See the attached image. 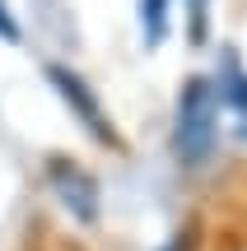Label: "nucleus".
Masks as SVG:
<instances>
[{
  "label": "nucleus",
  "instance_id": "7ed1b4c3",
  "mask_svg": "<svg viewBox=\"0 0 247 251\" xmlns=\"http://www.w3.org/2000/svg\"><path fill=\"white\" fill-rule=\"evenodd\" d=\"M47 79L56 84V93H61V102L75 112V117L84 121V130L93 135V140H103V144H117V135H112V126L108 117H103V107H98V98L89 93V84L80 79L75 70H65V65H47Z\"/></svg>",
  "mask_w": 247,
  "mask_h": 251
},
{
  "label": "nucleus",
  "instance_id": "39448f33",
  "mask_svg": "<svg viewBox=\"0 0 247 251\" xmlns=\"http://www.w3.org/2000/svg\"><path fill=\"white\" fill-rule=\"evenodd\" d=\"M220 89H224L220 98H229V102H238V107H247V75H243L233 61H229V75L220 79Z\"/></svg>",
  "mask_w": 247,
  "mask_h": 251
},
{
  "label": "nucleus",
  "instance_id": "423d86ee",
  "mask_svg": "<svg viewBox=\"0 0 247 251\" xmlns=\"http://www.w3.org/2000/svg\"><path fill=\"white\" fill-rule=\"evenodd\" d=\"M0 37H5V42H19V24H14V14H9L5 0H0Z\"/></svg>",
  "mask_w": 247,
  "mask_h": 251
},
{
  "label": "nucleus",
  "instance_id": "f257e3e1",
  "mask_svg": "<svg viewBox=\"0 0 247 251\" xmlns=\"http://www.w3.org/2000/svg\"><path fill=\"white\" fill-rule=\"evenodd\" d=\"M220 135V89L210 79H187L177 93V126H173V153L182 168H201Z\"/></svg>",
  "mask_w": 247,
  "mask_h": 251
},
{
  "label": "nucleus",
  "instance_id": "6e6552de",
  "mask_svg": "<svg viewBox=\"0 0 247 251\" xmlns=\"http://www.w3.org/2000/svg\"><path fill=\"white\" fill-rule=\"evenodd\" d=\"M243 140H247V126H243Z\"/></svg>",
  "mask_w": 247,
  "mask_h": 251
},
{
  "label": "nucleus",
  "instance_id": "20e7f679",
  "mask_svg": "<svg viewBox=\"0 0 247 251\" xmlns=\"http://www.w3.org/2000/svg\"><path fill=\"white\" fill-rule=\"evenodd\" d=\"M140 28H145V42L159 47L168 33V0H140Z\"/></svg>",
  "mask_w": 247,
  "mask_h": 251
},
{
  "label": "nucleus",
  "instance_id": "0eeeda50",
  "mask_svg": "<svg viewBox=\"0 0 247 251\" xmlns=\"http://www.w3.org/2000/svg\"><path fill=\"white\" fill-rule=\"evenodd\" d=\"M205 37V0H192V42Z\"/></svg>",
  "mask_w": 247,
  "mask_h": 251
},
{
  "label": "nucleus",
  "instance_id": "f03ea898",
  "mask_svg": "<svg viewBox=\"0 0 247 251\" xmlns=\"http://www.w3.org/2000/svg\"><path fill=\"white\" fill-rule=\"evenodd\" d=\"M47 181H52V191L61 196V205L70 209L80 224H93V219H98V181H93L80 163L52 158L47 163Z\"/></svg>",
  "mask_w": 247,
  "mask_h": 251
}]
</instances>
